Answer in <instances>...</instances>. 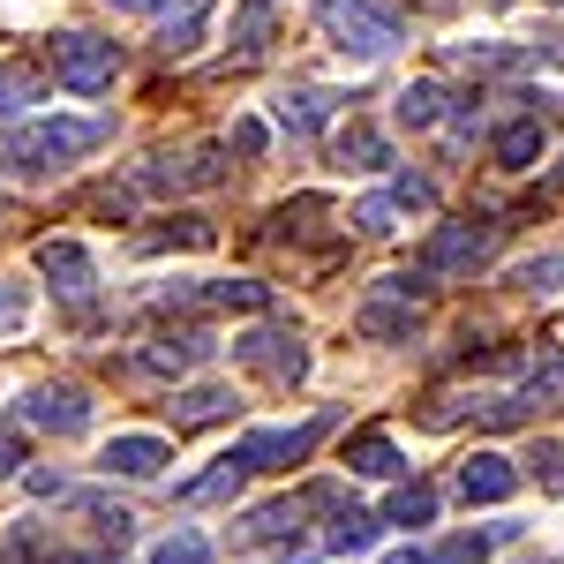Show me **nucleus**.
Listing matches in <instances>:
<instances>
[{
	"label": "nucleus",
	"mask_w": 564,
	"mask_h": 564,
	"mask_svg": "<svg viewBox=\"0 0 564 564\" xmlns=\"http://www.w3.org/2000/svg\"><path fill=\"white\" fill-rule=\"evenodd\" d=\"M106 135H113V121H106V113H45V121H23V129L0 143V166L39 181V174H61V166L90 159Z\"/></svg>",
	"instance_id": "1"
},
{
	"label": "nucleus",
	"mask_w": 564,
	"mask_h": 564,
	"mask_svg": "<svg viewBox=\"0 0 564 564\" xmlns=\"http://www.w3.org/2000/svg\"><path fill=\"white\" fill-rule=\"evenodd\" d=\"M316 31L339 45L347 61H391L406 31H399V15H391L384 0H316Z\"/></svg>",
	"instance_id": "2"
},
{
	"label": "nucleus",
	"mask_w": 564,
	"mask_h": 564,
	"mask_svg": "<svg viewBox=\"0 0 564 564\" xmlns=\"http://www.w3.org/2000/svg\"><path fill=\"white\" fill-rule=\"evenodd\" d=\"M121 76V45L98 39V31H61L53 39V84L76 90V98H98V90H113Z\"/></svg>",
	"instance_id": "3"
},
{
	"label": "nucleus",
	"mask_w": 564,
	"mask_h": 564,
	"mask_svg": "<svg viewBox=\"0 0 564 564\" xmlns=\"http://www.w3.org/2000/svg\"><path fill=\"white\" fill-rule=\"evenodd\" d=\"M497 257V226L489 218H452L422 241V279H467Z\"/></svg>",
	"instance_id": "4"
},
{
	"label": "nucleus",
	"mask_w": 564,
	"mask_h": 564,
	"mask_svg": "<svg viewBox=\"0 0 564 564\" xmlns=\"http://www.w3.org/2000/svg\"><path fill=\"white\" fill-rule=\"evenodd\" d=\"M332 430V414H316V422H294V430H257V436H241L226 459L241 467V475H271V467H302L308 452H316V436Z\"/></svg>",
	"instance_id": "5"
},
{
	"label": "nucleus",
	"mask_w": 564,
	"mask_h": 564,
	"mask_svg": "<svg viewBox=\"0 0 564 564\" xmlns=\"http://www.w3.org/2000/svg\"><path fill=\"white\" fill-rule=\"evenodd\" d=\"M234 361L257 369V377H271V384H302L308 377L302 332H249V339H234Z\"/></svg>",
	"instance_id": "6"
},
{
	"label": "nucleus",
	"mask_w": 564,
	"mask_h": 564,
	"mask_svg": "<svg viewBox=\"0 0 564 564\" xmlns=\"http://www.w3.org/2000/svg\"><path fill=\"white\" fill-rule=\"evenodd\" d=\"M23 422H39L53 436H84L90 430V391L84 384H31L23 391Z\"/></svg>",
	"instance_id": "7"
},
{
	"label": "nucleus",
	"mask_w": 564,
	"mask_h": 564,
	"mask_svg": "<svg viewBox=\"0 0 564 564\" xmlns=\"http://www.w3.org/2000/svg\"><path fill=\"white\" fill-rule=\"evenodd\" d=\"M98 467L121 475V481H159L174 467V444H166V436H113V444L98 452Z\"/></svg>",
	"instance_id": "8"
},
{
	"label": "nucleus",
	"mask_w": 564,
	"mask_h": 564,
	"mask_svg": "<svg viewBox=\"0 0 564 564\" xmlns=\"http://www.w3.org/2000/svg\"><path fill=\"white\" fill-rule=\"evenodd\" d=\"M241 308V316H257V308H271V286H257V279H204V286H174L166 294V308Z\"/></svg>",
	"instance_id": "9"
},
{
	"label": "nucleus",
	"mask_w": 564,
	"mask_h": 564,
	"mask_svg": "<svg viewBox=\"0 0 564 564\" xmlns=\"http://www.w3.org/2000/svg\"><path fill=\"white\" fill-rule=\"evenodd\" d=\"M39 271L53 279V294H61V302H90V286H98V263H90L76 241H45Z\"/></svg>",
	"instance_id": "10"
},
{
	"label": "nucleus",
	"mask_w": 564,
	"mask_h": 564,
	"mask_svg": "<svg viewBox=\"0 0 564 564\" xmlns=\"http://www.w3.org/2000/svg\"><path fill=\"white\" fill-rule=\"evenodd\" d=\"M204 354H212L204 332H166V339H151V347L135 354L129 369H135V377H181V369H196Z\"/></svg>",
	"instance_id": "11"
},
{
	"label": "nucleus",
	"mask_w": 564,
	"mask_h": 564,
	"mask_svg": "<svg viewBox=\"0 0 564 564\" xmlns=\"http://www.w3.org/2000/svg\"><path fill=\"white\" fill-rule=\"evenodd\" d=\"M212 8L218 0H159V45L166 53H196L204 31H212Z\"/></svg>",
	"instance_id": "12"
},
{
	"label": "nucleus",
	"mask_w": 564,
	"mask_h": 564,
	"mask_svg": "<svg viewBox=\"0 0 564 564\" xmlns=\"http://www.w3.org/2000/svg\"><path fill=\"white\" fill-rule=\"evenodd\" d=\"M459 489H467V505H505V497L520 489V467H512L505 452H475V459L459 467Z\"/></svg>",
	"instance_id": "13"
},
{
	"label": "nucleus",
	"mask_w": 564,
	"mask_h": 564,
	"mask_svg": "<svg viewBox=\"0 0 564 564\" xmlns=\"http://www.w3.org/2000/svg\"><path fill=\"white\" fill-rule=\"evenodd\" d=\"M354 324H361L369 339H414V302H399V294H369V302L354 308Z\"/></svg>",
	"instance_id": "14"
},
{
	"label": "nucleus",
	"mask_w": 564,
	"mask_h": 564,
	"mask_svg": "<svg viewBox=\"0 0 564 564\" xmlns=\"http://www.w3.org/2000/svg\"><path fill=\"white\" fill-rule=\"evenodd\" d=\"M234 406H241V399H234L226 384H188L174 399V422H181V430H204V422H226Z\"/></svg>",
	"instance_id": "15"
},
{
	"label": "nucleus",
	"mask_w": 564,
	"mask_h": 564,
	"mask_svg": "<svg viewBox=\"0 0 564 564\" xmlns=\"http://www.w3.org/2000/svg\"><path fill=\"white\" fill-rule=\"evenodd\" d=\"M542 143H550V135H542V121H534V113H520L512 129H497V166H505V174H527V166L542 159Z\"/></svg>",
	"instance_id": "16"
},
{
	"label": "nucleus",
	"mask_w": 564,
	"mask_h": 564,
	"mask_svg": "<svg viewBox=\"0 0 564 564\" xmlns=\"http://www.w3.org/2000/svg\"><path fill=\"white\" fill-rule=\"evenodd\" d=\"M39 98H45V76H39V68H23V61H0V121L31 113Z\"/></svg>",
	"instance_id": "17"
},
{
	"label": "nucleus",
	"mask_w": 564,
	"mask_h": 564,
	"mask_svg": "<svg viewBox=\"0 0 564 564\" xmlns=\"http://www.w3.org/2000/svg\"><path fill=\"white\" fill-rule=\"evenodd\" d=\"M347 467H354V475H369V481L406 475V459H399V444H391V436H354V444H347Z\"/></svg>",
	"instance_id": "18"
},
{
	"label": "nucleus",
	"mask_w": 564,
	"mask_h": 564,
	"mask_svg": "<svg viewBox=\"0 0 564 564\" xmlns=\"http://www.w3.org/2000/svg\"><path fill=\"white\" fill-rule=\"evenodd\" d=\"M339 166H361V174H384L391 166V143L369 121H354V129H339Z\"/></svg>",
	"instance_id": "19"
},
{
	"label": "nucleus",
	"mask_w": 564,
	"mask_h": 564,
	"mask_svg": "<svg viewBox=\"0 0 564 564\" xmlns=\"http://www.w3.org/2000/svg\"><path fill=\"white\" fill-rule=\"evenodd\" d=\"M241 467L234 459H212V475H196V481H181V505H218V497H241Z\"/></svg>",
	"instance_id": "20"
},
{
	"label": "nucleus",
	"mask_w": 564,
	"mask_h": 564,
	"mask_svg": "<svg viewBox=\"0 0 564 564\" xmlns=\"http://www.w3.org/2000/svg\"><path fill=\"white\" fill-rule=\"evenodd\" d=\"M497 542H512V527H481V534H452V542H444V550H436L430 564H481L489 550H497Z\"/></svg>",
	"instance_id": "21"
},
{
	"label": "nucleus",
	"mask_w": 564,
	"mask_h": 564,
	"mask_svg": "<svg viewBox=\"0 0 564 564\" xmlns=\"http://www.w3.org/2000/svg\"><path fill=\"white\" fill-rule=\"evenodd\" d=\"M436 113H444V84H406L399 90V121H406V129H436Z\"/></svg>",
	"instance_id": "22"
},
{
	"label": "nucleus",
	"mask_w": 564,
	"mask_h": 564,
	"mask_svg": "<svg viewBox=\"0 0 564 564\" xmlns=\"http://www.w3.org/2000/svg\"><path fill=\"white\" fill-rule=\"evenodd\" d=\"M271 45V0H241L234 15V53H263Z\"/></svg>",
	"instance_id": "23"
},
{
	"label": "nucleus",
	"mask_w": 564,
	"mask_h": 564,
	"mask_svg": "<svg viewBox=\"0 0 564 564\" xmlns=\"http://www.w3.org/2000/svg\"><path fill=\"white\" fill-rule=\"evenodd\" d=\"M143 249H212V226L204 218H166L159 234H143Z\"/></svg>",
	"instance_id": "24"
},
{
	"label": "nucleus",
	"mask_w": 564,
	"mask_h": 564,
	"mask_svg": "<svg viewBox=\"0 0 564 564\" xmlns=\"http://www.w3.org/2000/svg\"><path fill=\"white\" fill-rule=\"evenodd\" d=\"M384 520L391 527H430L436 520V489H422V481H414V489H399V497L384 505Z\"/></svg>",
	"instance_id": "25"
},
{
	"label": "nucleus",
	"mask_w": 564,
	"mask_h": 564,
	"mask_svg": "<svg viewBox=\"0 0 564 564\" xmlns=\"http://www.w3.org/2000/svg\"><path fill=\"white\" fill-rule=\"evenodd\" d=\"M279 121L294 135H316L324 129V98H316V90H286V98H279Z\"/></svg>",
	"instance_id": "26"
},
{
	"label": "nucleus",
	"mask_w": 564,
	"mask_h": 564,
	"mask_svg": "<svg viewBox=\"0 0 564 564\" xmlns=\"http://www.w3.org/2000/svg\"><path fill=\"white\" fill-rule=\"evenodd\" d=\"M369 542H377V520H369V512H339V527H332V550H339V557H361Z\"/></svg>",
	"instance_id": "27"
},
{
	"label": "nucleus",
	"mask_w": 564,
	"mask_h": 564,
	"mask_svg": "<svg viewBox=\"0 0 564 564\" xmlns=\"http://www.w3.org/2000/svg\"><path fill=\"white\" fill-rule=\"evenodd\" d=\"M294 527H302V505H257V512H249V534H257V542H279V534H294Z\"/></svg>",
	"instance_id": "28"
},
{
	"label": "nucleus",
	"mask_w": 564,
	"mask_h": 564,
	"mask_svg": "<svg viewBox=\"0 0 564 564\" xmlns=\"http://www.w3.org/2000/svg\"><path fill=\"white\" fill-rule=\"evenodd\" d=\"M31 324V286H15V279H0V339H15Z\"/></svg>",
	"instance_id": "29"
},
{
	"label": "nucleus",
	"mask_w": 564,
	"mask_h": 564,
	"mask_svg": "<svg viewBox=\"0 0 564 564\" xmlns=\"http://www.w3.org/2000/svg\"><path fill=\"white\" fill-rule=\"evenodd\" d=\"M384 196H391V212H430V204H436V188L422 174H391Z\"/></svg>",
	"instance_id": "30"
},
{
	"label": "nucleus",
	"mask_w": 564,
	"mask_h": 564,
	"mask_svg": "<svg viewBox=\"0 0 564 564\" xmlns=\"http://www.w3.org/2000/svg\"><path fill=\"white\" fill-rule=\"evenodd\" d=\"M512 279H520L527 294H557V286H564V257H534V263H520Z\"/></svg>",
	"instance_id": "31"
},
{
	"label": "nucleus",
	"mask_w": 564,
	"mask_h": 564,
	"mask_svg": "<svg viewBox=\"0 0 564 564\" xmlns=\"http://www.w3.org/2000/svg\"><path fill=\"white\" fill-rule=\"evenodd\" d=\"M151 564H212V550H204V534H174L151 550Z\"/></svg>",
	"instance_id": "32"
},
{
	"label": "nucleus",
	"mask_w": 564,
	"mask_h": 564,
	"mask_svg": "<svg viewBox=\"0 0 564 564\" xmlns=\"http://www.w3.org/2000/svg\"><path fill=\"white\" fill-rule=\"evenodd\" d=\"M391 196H361V204H354V226H361V234H391Z\"/></svg>",
	"instance_id": "33"
},
{
	"label": "nucleus",
	"mask_w": 564,
	"mask_h": 564,
	"mask_svg": "<svg viewBox=\"0 0 564 564\" xmlns=\"http://www.w3.org/2000/svg\"><path fill=\"white\" fill-rule=\"evenodd\" d=\"M534 467H542L550 489H564V444H542V452H534Z\"/></svg>",
	"instance_id": "34"
},
{
	"label": "nucleus",
	"mask_w": 564,
	"mask_h": 564,
	"mask_svg": "<svg viewBox=\"0 0 564 564\" xmlns=\"http://www.w3.org/2000/svg\"><path fill=\"white\" fill-rule=\"evenodd\" d=\"M8 475H23V436L15 430H0V481Z\"/></svg>",
	"instance_id": "35"
},
{
	"label": "nucleus",
	"mask_w": 564,
	"mask_h": 564,
	"mask_svg": "<svg viewBox=\"0 0 564 564\" xmlns=\"http://www.w3.org/2000/svg\"><path fill=\"white\" fill-rule=\"evenodd\" d=\"M234 151H249V159L263 151V129H257V121H241V129H234Z\"/></svg>",
	"instance_id": "36"
},
{
	"label": "nucleus",
	"mask_w": 564,
	"mask_h": 564,
	"mask_svg": "<svg viewBox=\"0 0 564 564\" xmlns=\"http://www.w3.org/2000/svg\"><path fill=\"white\" fill-rule=\"evenodd\" d=\"M106 8H121V15H159V0H106Z\"/></svg>",
	"instance_id": "37"
},
{
	"label": "nucleus",
	"mask_w": 564,
	"mask_h": 564,
	"mask_svg": "<svg viewBox=\"0 0 564 564\" xmlns=\"http://www.w3.org/2000/svg\"><path fill=\"white\" fill-rule=\"evenodd\" d=\"M0 564H23V527H15V534L0 542Z\"/></svg>",
	"instance_id": "38"
},
{
	"label": "nucleus",
	"mask_w": 564,
	"mask_h": 564,
	"mask_svg": "<svg viewBox=\"0 0 564 564\" xmlns=\"http://www.w3.org/2000/svg\"><path fill=\"white\" fill-rule=\"evenodd\" d=\"M384 564H430V557H422V550H391Z\"/></svg>",
	"instance_id": "39"
},
{
	"label": "nucleus",
	"mask_w": 564,
	"mask_h": 564,
	"mask_svg": "<svg viewBox=\"0 0 564 564\" xmlns=\"http://www.w3.org/2000/svg\"><path fill=\"white\" fill-rule=\"evenodd\" d=\"M53 564H121V557H53Z\"/></svg>",
	"instance_id": "40"
},
{
	"label": "nucleus",
	"mask_w": 564,
	"mask_h": 564,
	"mask_svg": "<svg viewBox=\"0 0 564 564\" xmlns=\"http://www.w3.org/2000/svg\"><path fill=\"white\" fill-rule=\"evenodd\" d=\"M550 8H564V0H550Z\"/></svg>",
	"instance_id": "41"
}]
</instances>
